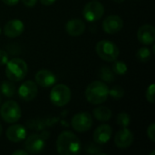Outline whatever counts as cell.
<instances>
[{"instance_id":"cell-1","label":"cell","mask_w":155,"mask_h":155,"mask_svg":"<svg viewBox=\"0 0 155 155\" xmlns=\"http://www.w3.org/2000/svg\"><path fill=\"white\" fill-rule=\"evenodd\" d=\"M82 143L79 138L70 131L61 133L56 140V150L61 155H75L80 153Z\"/></svg>"},{"instance_id":"cell-2","label":"cell","mask_w":155,"mask_h":155,"mask_svg":"<svg viewBox=\"0 0 155 155\" xmlns=\"http://www.w3.org/2000/svg\"><path fill=\"white\" fill-rule=\"evenodd\" d=\"M109 96V88L104 82L94 81L85 90L86 100L92 104H101L104 103Z\"/></svg>"},{"instance_id":"cell-3","label":"cell","mask_w":155,"mask_h":155,"mask_svg":"<svg viewBox=\"0 0 155 155\" xmlns=\"http://www.w3.org/2000/svg\"><path fill=\"white\" fill-rule=\"evenodd\" d=\"M28 68L26 63L20 58H14L6 63L5 75L12 82L22 81L27 74Z\"/></svg>"},{"instance_id":"cell-4","label":"cell","mask_w":155,"mask_h":155,"mask_svg":"<svg viewBox=\"0 0 155 155\" xmlns=\"http://www.w3.org/2000/svg\"><path fill=\"white\" fill-rule=\"evenodd\" d=\"M95 51L98 56L106 62H114L118 58L120 54L118 46L109 40H102L98 42Z\"/></svg>"},{"instance_id":"cell-5","label":"cell","mask_w":155,"mask_h":155,"mask_svg":"<svg viewBox=\"0 0 155 155\" xmlns=\"http://www.w3.org/2000/svg\"><path fill=\"white\" fill-rule=\"evenodd\" d=\"M71 96L72 94L70 88L62 84L54 85L50 93V100L52 104L58 107H63L68 104L71 100Z\"/></svg>"},{"instance_id":"cell-6","label":"cell","mask_w":155,"mask_h":155,"mask_svg":"<svg viewBox=\"0 0 155 155\" xmlns=\"http://www.w3.org/2000/svg\"><path fill=\"white\" fill-rule=\"evenodd\" d=\"M0 115L5 123L15 124L20 120L22 112L20 106L15 101L5 102L0 109Z\"/></svg>"},{"instance_id":"cell-7","label":"cell","mask_w":155,"mask_h":155,"mask_svg":"<svg viewBox=\"0 0 155 155\" xmlns=\"http://www.w3.org/2000/svg\"><path fill=\"white\" fill-rule=\"evenodd\" d=\"M104 14V5L97 1L87 3L83 9V15L88 22H96L100 20Z\"/></svg>"},{"instance_id":"cell-8","label":"cell","mask_w":155,"mask_h":155,"mask_svg":"<svg viewBox=\"0 0 155 155\" xmlns=\"http://www.w3.org/2000/svg\"><path fill=\"white\" fill-rule=\"evenodd\" d=\"M71 124L74 130H75L78 133H84L91 129L93 125V119L89 113L86 112H81L76 114L72 121Z\"/></svg>"},{"instance_id":"cell-9","label":"cell","mask_w":155,"mask_h":155,"mask_svg":"<svg viewBox=\"0 0 155 155\" xmlns=\"http://www.w3.org/2000/svg\"><path fill=\"white\" fill-rule=\"evenodd\" d=\"M45 139L42 134H31L25 142V149L28 153L37 154L41 153L45 147Z\"/></svg>"},{"instance_id":"cell-10","label":"cell","mask_w":155,"mask_h":155,"mask_svg":"<svg viewBox=\"0 0 155 155\" xmlns=\"http://www.w3.org/2000/svg\"><path fill=\"white\" fill-rule=\"evenodd\" d=\"M38 93V88L37 85L35 82L33 81H25L23 83L19 88H18V95L19 97L26 102L34 100Z\"/></svg>"},{"instance_id":"cell-11","label":"cell","mask_w":155,"mask_h":155,"mask_svg":"<svg viewBox=\"0 0 155 155\" xmlns=\"http://www.w3.org/2000/svg\"><path fill=\"white\" fill-rule=\"evenodd\" d=\"M124 25L123 19L116 15L107 16L103 22V29L106 34L114 35L121 31Z\"/></svg>"},{"instance_id":"cell-12","label":"cell","mask_w":155,"mask_h":155,"mask_svg":"<svg viewBox=\"0 0 155 155\" xmlns=\"http://www.w3.org/2000/svg\"><path fill=\"white\" fill-rule=\"evenodd\" d=\"M137 38L140 43L148 45L153 44L155 40V28L150 24L142 25L137 32Z\"/></svg>"},{"instance_id":"cell-13","label":"cell","mask_w":155,"mask_h":155,"mask_svg":"<svg viewBox=\"0 0 155 155\" xmlns=\"http://www.w3.org/2000/svg\"><path fill=\"white\" fill-rule=\"evenodd\" d=\"M134 142V134L127 128L124 127L122 130L118 131L114 137V143L120 149H126Z\"/></svg>"},{"instance_id":"cell-14","label":"cell","mask_w":155,"mask_h":155,"mask_svg":"<svg viewBox=\"0 0 155 155\" xmlns=\"http://www.w3.org/2000/svg\"><path fill=\"white\" fill-rule=\"evenodd\" d=\"M25 30L24 23L19 19H12L4 26V33L9 38H15L23 34Z\"/></svg>"},{"instance_id":"cell-15","label":"cell","mask_w":155,"mask_h":155,"mask_svg":"<svg viewBox=\"0 0 155 155\" xmlns=\"http://www.w3.org/2000/svg\"><path fill=\"white\" fill-rule=\"evenodd\" d=\"M112 134L113 129L110 125L102 124L95 129L94 133V141L98 144H105L110 141Z\"/></svg>"},{"instance_id":"cell-16","label":"cell","mask_w":155,"mask_h":155,"mask_svg":"<svg viewBox=\"0 0 155 155\" xmlns=\"http://www.w3.org/2000/svg\"><path fill=\"white\" fill-rule=\"evenodd\" d=\"M35 82L38 85L42 87H50L54 85L56 82V77L49 70L42 69L38 71L35 74Z\"/></svg>"},{"instance_id":"cell-17","label":"cell","mask_w":155,"mask_h":155,"mask_svg":"<svg viewBox=\"0 0 155 155\" xmlns=\"http://www.w3.org/2000/svg\"><path fill=\"white\" fill-rule=\"evenodd\" d=\"M6 137L12 143H19L25 139L26 130L22 124H13L6 131Z\"/></svg>"},{"instance_id":"cell-18","label":"cell","mask_w":155,"mask_h":155,"mask_svg":"<svg viewBox=\"0 0 155 155\" xmlns=\"http://www.w3.org/2000/svg\"><path fill=\"white\" fill-rule=\"evenodd\" d=\"M65 31L71 36H79L85 31V24L81 19H72L65 25Z\"/></svg>"},{"instance_id":"cell-19","label":"cell","mask_w":155,"mask_h":155,"mask_svg":"<svg viewBox=\"0 0 155 155\" xmlns=\"http://www.w3.org/2000/svg\"><path fill=\"white\" fill-rule=\"evenodd\" d=\"M94 116L100 122H107L112 117V111L106 106H99L93 111Z\"/></svg>"},{"instance_id":"cell-20","label":"cell","mask_w":155,"mask_h":155,"mask_svg":"<svg viewBox=\"0 0 155 155\" xmlns=\"http://www.w3.org/2000/svg\"><path fill=\"white\" fill-rule=\"evenodd\" d=\"M0 90H1V93L3 94V95L6 98L13 97L16 93V87H15L14 82H12L10 80L3 81L0 85Z\"/></svg>"},{"instance_id":"cell-21","label":"cell","mask_w":155,"mask_h":155,"mask_svg":"<svg viewBox=\"0 0 155 155\" xmlns=\"http://www.w3.org/2000/svg\"><path fill=\"white\" fill-rule=\"evenodd\" d=\"M115 74L113 72V70L108 66H103L99 70V77L103 80V82L106 83H112L115 79Z\"/></svg>"},{"instance_id":"cell-22","label":"cell","mask_w":155,"mask_h":155,"mask_svg":"<svg viewBox=\"0 0 155 155\" xmlns=\"http://www.w3.org/2000/svg\"><path fill=\"white\" fill-rule=\"evenodd\" d=\"M151 56H152V52L146 46L141 47L136 53V58L138 59L139 62H142V63L148 62L151 59Z\"/></svg>"},{"instance_id":"cell-23","label":"cell","mask_w":155,"mask_h":155,"mask_svg":"<svg viewBox=\"0 0 155 155\" xmlns=\"http://www.w3.org/2000/svg\"><path fill=\"white\" fill-rule=\"evenodd\" d=\"M112 70L117 75H124L127 72V65L124 62L117 61V59H116L114 61Z\"/></svg>"},{"instance_id":"cell-24","label":"cell","mask_w":155,"mask_h":155,"mask_svg":"<svg viewBox=\"0 0 155 155\" xmlns=\"http://www.w3.org/2000/svg\"><path fill=\"white\" fill-rule=\"evenodd\" d=\"M124 89L122 86L115 85L112 89H109V95L114 100H120L124 96Z\"/></svg>"},{"instance_id":"cell-25","label":"cell","mask_w":155,"mask_h":155,"mask_svg":"<svg viewBox=\"0 0 155 155\" xmlns=\"http://www.w3.org/2000/svg\"><path fill=\"white\" fill-rule=\"evenodd\" d=\"M130 122H131V119H130V116L128 114L123 112L117 115V124L121 127H123V128L127 127L130 124Z\"/></svg>"},{"instance_id":"cell-26","label":"cell","mask_w":155,"mask_h":155,"mask_svg":"<svg viewBox=\"0 0 155 155\" xmlns=\"http://www.w3.org/2000/svg\"><path fill=\"white\" fill-rule=\"evenodd\" d=\"M154 92H155V85L154 84H152L148 88H147V91H146V100L151 103V104H153L154 103Z\"/></svg>"},{"instance_id":"cell-27","label":"cell","mask_w":155,"mask_h":155,"mask_svg":"<svg viewBox=\"0 0 155 155\" xmlns=\"http://www.w3.org/2000/svg\"><path fill=\"white\" fill-rule=\"evenodd\" d=\"M85 151L88 153H91V154H101V148L99 146L95 145V144H93V143H90V144L86 145Z\"/></svg>"},{"instance_id":"cell-28","label":"cell","mask_w":155,"mask_h":155,"mask_svg":"<svg viewBox=\"0 0 155 155\" xmlns=\"http://www.w3.org/2000/svg\"><path fill=\"white\" fill-rule=\"evenodd\" d=\"M9 60L8 53L5 50L0 49V65H5Z\"/></svg>"},{"instance_id":"cell-29","label":"cell","mask_w":155,"mask_h":155,"mask_svg":"<svg viewBox=\"0 0 155 155\" xmlns=\"http://www.w3.org/2000/svg\"><path fill=\"white\" fill-rule=\"evenodd\" d=\"M147 135L152 142H155V124H152L147 129Z\"/></svg>"},{"instance_id":"cell-30","label":"cell","mask_w":155,"mask_h":155,"mask_svg":"<svg viewBox=\"0 0 155 155\" xmlns=\"http://www.w3.org/2000/svg\"><path fill=\"white\" fill-rule=\"evenodd\" d=\"M22 2L27 7H33L36 5L37 0H22Z\"/></svg>"},{"instance_id":"cell-31","label":"cell","mask_w":155,"mask_h":155,"mask_svg":"<svg viewBox=\"0 0 155 155\" xmlns=\"http://www.w3.org/2000/svg\"><path fill=\"white\" fill-rule=\"evenodd\" d=\"M2 1H3V3H5V5H10V6H13V5H17V3L19 2V0H2Z\"/></svg>"},{"instance_id":"cell-32","label":"cell","mask_w":155,"mask_h":155,"mask_svg":"<svg viewBox=\"0 0 155 155\" xmlns=\"http://www.w3.org/2000/svg\"><path fill=\"white\" fill-rule=\"evenodd\" d=\"M56 0H40V3L44 5H53Z\"/></svg>"},{"instance_id":"cell-33","label":"cell","mask_w":155,"mask_h":155,"mask_svg":"<svg viewBox=\"0 0 155 155\" xmlns=\"http://www.w3.org/2000/svg\"><path fill=\"white\" fill-rule=\"evenodd\" d=\"M29 153L25 150H17L13 153V155H28Z\"/></svg>"},{"instance_id":"cell-34","label":"cell","mask_w":155,"mask_h":155,"mask_svg":"<svg viewBox=\"0 0 155 155\" xmlns=\"http://www.w3.org/2000/svg\"><path fill=\"white\" fill-rule=\"evenodd\" d=\"M114 1L115 3H118V4H121V3H123V2H124V0H114Z\"/></svg>"},{"instance_id":"cell-35","label":"cell","mask_w":155,"mask_h":155,"mask_svg":"<svg viewBox=\"0 0 155 155\" xmlns=\"http://www.w3.org/2000/svg\"><path fill=\"white\" fill-rule=\"evenodd\" d=\"M2 131H3V129H2V125H1V124H0V136H1V134H2Z\"/></svg>"},{"instance_id":"cell-36","label":"cell","mask_w":155,"mask_h":155,"mask_svg":"<svg viewBox=\"0 0 155 155\" xmlns=\"http://www.w3.org/2000/svg\"><path fill=\"white\" fill-rule=\"evenodd\" d=\"M0 104H1V95H0Z\"/></svg>"},{"instance_id":"cell-37","label":"cell","mask_w":155,"mask_h":155,"mask_svg":"<svg viewBox=\"0 0 155 155\" xmlns=\"http://www.w3.org/2000/svg\"><path fill=\"white\" fill-rule=\"evenodd\" d=\"M0 34H1V27H0Z\"/></svg>"}]
</instances>
